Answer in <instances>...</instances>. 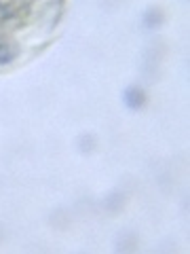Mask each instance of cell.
Wrapping results in <instances>:
<instances>
[{"instance_id":"4","label":"cell","mask_w":190,"mask_h":254,"mask_svg":"<svg viewBox=\"0 0 190 254\" xmlns=\"http://www.w3.org/2000/svg\"><path fill=\"white\" fill-rule=\"evenodd\" d=\"M121 201H123V195H118V193H112L108 197V199L104 201V205L108 210H116V208H121Z\"/></svg>"},{"instance_id":"5","label":"cell","mask_w":190,"mask_h":254,"mask_svg":"<svg viewBox=\"0 0 190 254\" xmlns=\"http://www.w3.org/2000/svg\"><path fill=\"white\" fill-rule=\"evenodd\" d=\"M78 148L85 150V153L93 150V138H91V136H83L81 140H78Z\"/></svg>"},{"instance_id":"1","label":"cell","mask_w":190,"mask_h":254,"mask_svg":"<svg viewBox=\"0 0 190 254\" xmlns=\"http://www.w3.org/2000/svg\"><path fill=\"white\" fill-rule=\"evenodd\" d=\"M123 102H125L127 108L140 110L146 104V93L142 87H129V89H125V93H123Z\"/></svg>"},{"instance_id":"3","label":"cell","mask_w":190,"mask_h":254,"mask_svg":"<svg viewBox=\"0 0 190 254\" xmlns=\"http://www.w3.org/2000/svg\"><path fill=\"white\" fill-rule=\"evenodd\" d=\"M163 23V13L158 9H150L144 13V17H142V26L148 28V30H154Z\"/></svg>"},{"instance_id":"2","label":"cell","mask_w":190,"mask_h":254,"mask_svg":"<svg viewBox=\"0 0 190 254\" xmlns=\"http://www.w3.org/2000/svg\"><path fill=\"white\" fill-rule=\"evenodd\" d=\"M19 55V45L13 43L11 38L0 41V66H9L15 62V58Z\"/></svg>"}]
</instances>
